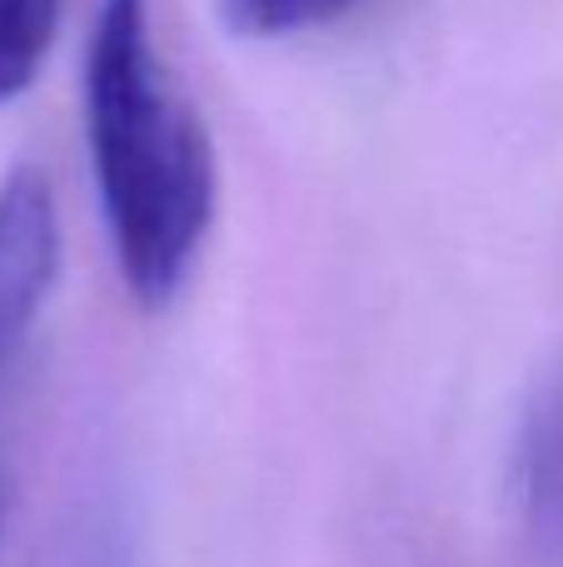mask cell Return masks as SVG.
Masks as SVG:
<instances>
[{"mask_svg": "<svg viewBox=\"0 0 563 567\" xmlns=\"http://www.w3.org/2000/svg\"><path fill=\"white\" fill-rule=\"evenodd\" d=\"M85 135L115 265L145 309L180 293L215 219L205 120L170 85L145 0H100L85 50Z\"/></svg>", "mask_w": 563, "mask_h": 567, "instance_id": "1", "label": "cell"}, {"mask_svg": "<svg viewBox=\"0 0 563 567\" xmlns=\"http://www.w3.org/2000/svg\"><path fill=\"white\" fill-rule=\"evenodd\" d=\"M60 269V215L40 169H10L0 185V369L30 333Z\"/></svg>", "mask_w": 563, "mask_h": 567, "instance_id": "2", "label": "cell"}, {"mask_svg": "<svg viewBox=\"0 0 563 567\" xmlns=\"http://www.w3.org/2000/svg\"><path fill=\"white\" fill-rule=\"evenodd\" d=\"M65 0H0V105L35 80Z\"/></svg>", "mask_w": 563, "mask_h": 567, "instance_id": "3", "label": "cell"}, {"mask_svg": "<svg viewBox=\"0 0 563 567\" xmlns=\"http://www.w3.org/2000/svg\"><path fill=\"white\" fill-rule=\"evenodd\" d=\"M355 0H219L225 25L235 35H299V30H319L329 20H339Z\"/></svg>", "mask_w": 563, "mask_h": 567, "instance_id": "4", "label": "cell"}, {"mask_svg": "<svg viewBox=\"0 0 563 567\" xmlns=\"http://www.w3.org/2000/svg\"><path fill=\"white\" fill-rule=\"evenodd\" d=\"M534 498L554 513V523L563 528V393L534 433Z\"/></svg>", "mask_w": 563, "mask_h": 567, "instance_id": "5", "label": "cell"}]
</instances>
